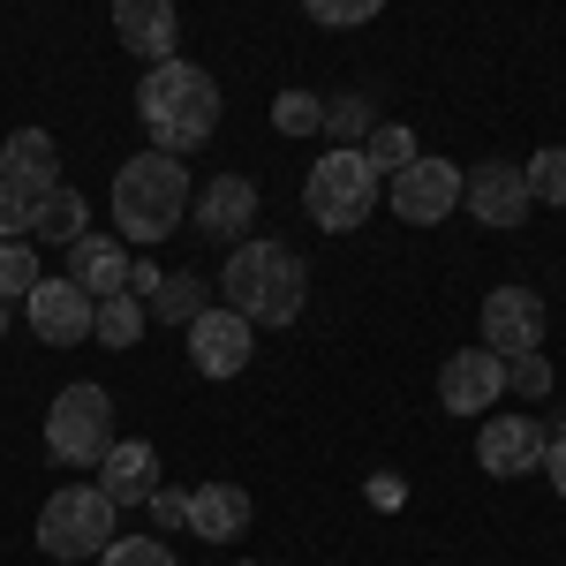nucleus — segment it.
Returning <instances> with one entry per match:
<instances>
[{
    "label": "nucleus",
    "instance_id": "1",
    "mask_svg": "<svg viewBox=\"0 0 566 566\" xmlns=\"http://www.w3.org/2000/svg\"><path fill=\"white\" fill-rule=\"evenodd\" d=\"M136 122L151 129L159 151H197L219 129V84L197 61H151V76L136 84Z\"/></svg>",
    "mask_w": 566,
    "mask_h": 566
},
{
    "label": "nucleus",
    "instance_id": "2",
    "mask_svg": "<svg viewBox=\"0 0 566 566\" xmlns=\"http://www.w3.org/2000/svg\"><path fill=\"white\" fill-rule=\"evenodd\" d=\"M219 295H227V310H242L250 325H295L303 295H310V272L280 242H234L227 272H219Z\"/></svg>",
    "mask_w": 566,
    "mask_h": 566
},
{
    "label": "nucleus",
    "instance_id": "3",
    "mask_svg": "<svg viewBox=\"0 0 566 566\" xmlns=\"http://www.w3.org/2000/svg\"><path fill=\"white\" fill-rule=\"evenodd\" d=\"M189 212V167H181L175 151H136L122 159V175H114V227H122V242H167Z\"/></svg>",
    "mask_w": 566,
    "mask_h": 566
},
{
    "label": "nucleus",
    "instance_id": "4",
    "mask_svg": "<svg viewBox=\"0 0 566 566\" xmlns=\"http://www.w3.org/2000/svg\"><path fill=\"white\" fill-rule=\"evenodd\" d=\"M303 205L325 234H355L363 219L378 212V167L363 159V144H333L303 181Z\"/></svg>",
    "mask_w": 566,
    "mask_h": 566
},
{
    "label": "nucleus",
    "instance_id": "5",
    "mask_svg": "<svg viewBox=\"0 0 566 566\" xmlns=\"http://www.w3.org/2000/svg\"><path fill=\"white\" fill-rule=\"evenodd\" d=\"M122 528V506L98 483H61L39 506V552L45 559H98Z\"/></svg>",
    "mask_w": 566,
    "mask_h": 566
},
{
    "label": "nucleus",
    "instance_id": "6",
    "mask_svg": "<svg viewBox=\"0 0 566 566\" xmlns=\"http://www.w3.org/2000/svg\"><path fill=\"white\" fill-rule=\"evenodd\" d=\"M45 446H53V461H69V469H91V461H106V446H114V400L106 386H61V400L45 408Z\"/></svg>",
    "mask_w": 566,
    "mask_h": 566
},
{
    "label": "nucleus",
    "instance_id": "7",
    "mask_svg": "<svg viewBox=\"0 0 566 566\" xmlns=\"http://www.w3.org/2000/svg\"><path fill=\"white\" fill-rule=\"evenodd\" d=\"M461 181L469 175H461L453 159H423V151H416V159L386 181V205H392V219H408V227H438L446 212H461Z\"/></svg>",
    "mask_w": 566,
    "mask_h": 566
},
{
    "label": "nucleus",
    "instance_id": "8",
    "mask_svg": "<svg viewBox=\"0 0 566 566\" xmlns=\"http://www.w3.org/2000/svg\"><path fill=\"white\" fill-rule=\"evenodd\" d=\"M250 317L242 310H205V317H189V363L205 370V378H242L250 370Z\"/></svg>",
    "mask_w": 566,
    "mask_h": 566
},
{
    "label": "nucleus",
    "instance_id": "9",
    "mask_svg": "<svg viewBox=\"0 0 566 566\" xmlns=\"http://www.w3.org/2000/svg\"><path fill=\"white\" fill-rule=\"evenodd\" d=\"M461 205L476 212V227H499V234H506V227H522V219H528L536 197H528V175L514 167V159H483L476 175L461 181Z\"/></svg>",
    "mask_w": 566,
    "mask_h": 566
},
{
    "label": "nucleus",
    "instance_id": "10",
    "mask_svg": "<svg viewBox=\"0 0 566 566\" xmlns=\"http://www.w3.org/2000/svg\"><path fill=\"white\" fill-rule=\"evenodd\" d=\"M483 348L499 355V363L544 348V295H528V287H491V295H483Z\"/></svg>",
    "mask_w": 566,
    "mask_h": 566
},
{
    "label": "nucleus",
    "instance_id": "11",
    "mask_svg": "<svg viewBox=\"0 0 566 566\" xmlns=\"http://www.w3.org/2000/svg\"><path fill=\"white\" fill-rule=\"evenodd\" d=\"M499 392H506V363L491 348L446 355V370H438V408H446V416H483Z\"/></svg>",
    "mask_w": 566,
    "mask_h": 566
},
{
    "label": "nucleus",
    "instance_id": "12",
    "mask_svg": "<svg viewBox=\"0 0 566 566\" xmlns=\"http://www.w3.org/2000/svg\"><path fill=\"white\" fill-rule=\"evenodd\" d=\"M23 303H31V333H39L45 348H76V340H91V310L98 303H91L69 272H61V280H39Z\"/></svg>",
    "mask_w": 566,
    "mask_h": 566
},
{
    "label": "nucleus",
    "instance_id": "13",
    "mask_svg": "<svg viewBox=\"0 0 566 566\" xmlns=\"http://www.w3.org/2000/svg\"><path fill=\"white\" fill-rule=\"evenodd\" d=\"M544 423H528V416H491L476 438V469L483 476H528V469H544Z\"/></svg>",
    "mask_w": 566,
    "mask_h": 566
},
{
    "label": "nucleus",
    "instance_id": "14",
    "mask_svg": "<svg viewBox=\"0 0 566 566\" xmlns=\"http://www.w3.org/2000/svg\"><path fill=\"white\" fill-rule=\"evenodd\" d=\"M114 31H122V45L136 61H175L181 15H175V0H114Z\"/></svg>",
    "mask_w": 566,
    "mask_h": 566
},
{
    "label": "nucleus",
    "instance_id": "15",
    "mask_svg": "<svg viewBox=\"0 0 566 566\" xmlns=\"http://www.w3.org/2000/svg\"><path fill=\"white\" fill-rule=\"evenodd\" d=\"M258 219V181L250 175H219L197 189V234L212 242H242V227Z\"/></svg>",
    "mask_w": 566,
    "mask_h": 566
},
{
    "label": "nucleus",
    "instance_id": "16",
    "mask_svg": "<svg viewBox=\"0 0 566 566\" xmlns=\"http://www.w3.org/2000/svg\"><path fill=\"white\" fill-rule=\"evenodd\" d=\"M69 280H76V287H84L91 303H98V295H122V287H129V250H122V234H76V242H69Z\"/></svg>",
    "mask_w": 566,
    "mask_h": 566
},
{
    "label": "nucleus",
    "instance_id": "17",
    "mask_svg": "<svg viewBox=\"0 0 566 566\" xmlns=\"http://www.w3.org/2000/svg\"><path fill=\"white\" fill-rule=\"evenodd\" d=\"M98 491H106L114 506H144V499L159 491V453H151L144 438L106 446V461H98Z\"/></svg>",
    "mask_w": 566,
    "mask_h": 566
},
{
    "label": "nucleus",
    "instance_id": "18",
    "mask_svg": "<svg viewBox=\"0 0 566 566\" xmlns=\"http://www.w3.org/2000/svg\"><path fill=\"white\" fill-rule=\"evenodd\" d=\"M189 528H197L205 544H234V536L250 528V491H242V483H197V491H189Z\"/></svg>",
    "mask_w": 566,
    "mask_h": 566
},
{
    "label": "nucleus",
    "instance_id": "19",
    "mask_svg": "<svg viewBox=\"0 0 566 566\" xmlns=\"http://www.w3.org/2000/svg\"><path fill=\"white\" fill-rule=\"evenodd\" d=\"M0 181H15V189H53L61 181V151H53V136L45 129H15L0 144Z\"/></svg>",
    "mask_w": 566,
    "mask_h": 566
},
{
    "label": "nucleus",
    "instance_id": "20",
    "mask_svg": "<svg viewBox=\"0 0 566 566\" xmlns=\"http://www.w3.org/2000/svg\"><path fill=\"white\" fill-rule=\"evenodd\" d=\"M205 280L197 272H159V287L144 295V317H159V325H189V317H205Z\"/></svg>",
    "mask_w": 566,
    "mask_h": 566
},
{
    "label": "nucleus",
    "instance_id": "21",
    "mask_svg": "<svg viewBox=\"0 0 566 566\" xmlns=\"http://www.w3.org/2000/svg\"><path fill=\"white\" fill-rule=\"evenodd\" d=\"M136 333H144V303H136L129 287H122V295H98L91 340H98V348H136Z\"/></svg>",
    "mask_w": 566,
    "mask_h": 566
},
{
    "label": "nucleus",
    "instance_id": "22",
    "mask_svg": "<svg viewBox=\"0 0 566 566\" xmlns=\"http://www.w3.org/2000/svg\"><path fill=\"white\" fill-rule=\"evenodd\" d=\"M31 234H45V242H61V250H69V242L84 234V197H76L69 181H53V189H45V205H39V219H31Z\"/></svg>",
    "mask_w": 566,
    "mask_h": 566
},
{
    "label": "nucleus",
    "instance_id": "23",
    "mask_svg": "<svg viewBox=\"0 0 566 566\" xmlns=\"http://www.w3.org/2000/svg\"><path fill=\"white\" fill-rule=\"evenodd\" d=\"M522 175H528V197H536V205H559L566 212V144H544Z\"/></svg>",
    "mask_w": 566,
    "mask_h": 566
},
{
    "label": "nucleus",
    "instance_id": "24",
    "mask_svg": "<svg viewBox=\"0 0 566 566\" xmlns=\"http://www.w3.org/2000/svg\"><path fill=\"white\" fill-rule=\"evenodd\" d=\"M363 159H370V167H378V175H400V167H408V159H416V136L400 129V122H378V129L363 136Z\"/></svg>",
    "mask_w": 566,
    "mask_h": 566
},
{
    "label": "nucleus",
    "instance_id": "25",
    "mask_svg": "<svg viewBox=\"0 0 566 566\" xmlns=\"http://www.w3.org/2000/svg\"><path fill=\"white\" fill-rule=\"evenodd\" d=\"M45 272H39V258H31V242L15 234V242H0V303H15V295H31Z\"/></svg>",
    "mask_w": 566,
    "mask_h": 566
},
{
    "label": "nucleus",
    "instance_id": "26",
    "mask_svg": "<svg viewBox=\"0 0 566 566\" xmlns=\"http://www.w3.org/2000/svg\"><path fill=\"white\" fill-rule=\"evenodd\" d=\"M272 129H280V136L325 129V98H310V91H280V98H272Z\"/></svg>",
    "mask_w": 566,
    "mask_h": 566
},
{
    "label": "nucleus",
    "instance_id": "27",
    "mask_svg": "<svg viewBox=\"0 0 566 566\" xmlns=\"http://www.w3.org/2000/svg\"><path fill=\"white\" fill-rule=\"evenodd\" d=\"M39 189H15V181H0V242H15V234H31V219H39Z\"/></svg>",
    "mask_w": 566,
    "mask_h": 566
},
{
    "label": "nucleus",
    "instance_id": "28",
    "mask_svg": "<svg viewBox=\"0 0 566 566\" xmlns=\"http://www.w3.org/2000/svg\"><path fill=\"white\" fill-rule=\"evenodd\" d=\"M98 566H175V552H167L159 536H114V544L98 552Z\"/></svg>",
    "mask_w": 566,
    "mask_h": 566
},
{
    "label": "nucleus",
    "instance_id": "29",
    "mask_svg": "<svg viewBox=\"0 0 566 566\" xmlns=\"http://www.w3.org/2000/svg\"><path fill=\"white\" fill-rule=\"evenodd\" d=\"M310 23H325V31H355V23H370L386 0H303Z\"/></svg>",
    "mask_w": 566,
    "mask_h": 566
},
{
    "label": "nucleus",
    "instance_id": "30",
    "mask_svg": "<svg viewBox=\"0 0 566 566\" xmlns=\"http://www.w3.org/2000/svg\"><path fill=\"white\" fill-rule=\"evenodd\" d=\"M506 386H514V392H528V400H544V392H552V363H544V348L506 355Z\"/></svg>",
    "mask_w": 566,
    "mask_h": 566
},
{
    "label": "nucleus",
    "instance_id": "31",
    "mask_svg": "<svg viewBox=\"0 0 566 566\" xmlns=\"http://www.w3.org/2000/svg\"><path fill=\"white\" fill-rule=\"evenodd\" d=\"M325 129L340 136V144H363L378 122H370V106H363V98H333V106H325Z\"/></svg>",
    "mask_w": 566,
    "mask_h": 566
},
{
    "label": "nucleus",
    "instance_id": "32",
    "mask_svg": "<svg viewBox=\"0 0 566 566\" xmlns=\"http://www.w3.org/2000/svg\"><path fill=\"white\" fill-rule=\"evenodd\" d=\"M144 506H151V514H159L167 528H189V499H181V491H151Z\"/></svg>",
    "mask_w": 566,
    "mask_h": 566
},
{
    "label": "nucleus",
    "instance_id": "33",
    "mask_svg": "<svg viewBox=\"0 0 566 566\" xmlns=\"http://www.w3.org/2000/svg\"><path fill=\"white\" fill-rule=\"evenodd\" d=\"M544 476H552V491L566 499V431L552 438V446H544Z\"/></svg>",
    "mask_w": 566,
    "mask_h": 566
},
{
    "label": "nucleus",
    "instance_id": "34",
    "mask_svg": "<svg viewBox=\"0 0 566 566\" xmlns=\"http://www.w3.org/2000/svg\"><path fill=\"white\" fill-rule=\"evenodd\" d=\"M0 340H8V303H0Z\"/></svg>",
    "mask_w": 566,
    "mask_h": 566
}]
</instances>
